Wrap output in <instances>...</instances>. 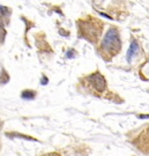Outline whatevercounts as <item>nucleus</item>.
<instances>
[{
    "mask_svg": "<svg viewBox=\"0 0 149 156\" xmlns=\"http://www.w3.org/2000/svg\"><path fill=\"white\" fill-rule=\"evenodd\" d=\"M102 48L103 50L109 53L110 56H116L122 49V39L117 29L111 28L105 34L104 38L102 41Z\"/></svg>",
    "mask_w": 149,
    "mask_h": 156,
    "instance_id": "nucleus-1",
    "label": "nucleus"
},
{
    "mask_svg": "<svg viewBox=\"0 0 149 156\" xmlns=\"http://www.w3.org/2000/svg\"><path fill=\"white\" fill-rule=\"evenodd\" d=\"M81 31L86 38L90 39V42H96L99 35V29L96 27L95 22H82L81 23Z\"/></svg>",
    "mask_w": 149,
    "mask_h": 156,
    "instance_id": "nucleus-2",
    "label": "nucleus"
},
{
    "mask_svg": "<svg viewBox=\"0 0 149 156\" xmlns=\"http://www.w3.org/2000/svg\"><path fill=\"white\" fill-rule=\"evenodd\" d=\"M89 81L91 86L94 87V89L98 93H103L106 88V81H105V78L101 74V73L96 72L94 74H91L89 76Z\"/></svg>",
    "mask_w": 149,
    "mask_h": 156,
    "instance_id": "nucleus-3",
    "label": "nucleus"
},
{
    "mask_svg": "<svg viewBox=\"0 0 149 156\" xmlns=\"http://www.w3.org/2000/svg\"><path fill=\"white\" fill-rule=\"evenodd\" d=\"M139 49H140V48H139L137 41H132L131 46H129V49L127 51V62H131V60H132L133 57L139 52Z\"/></svg>",
    "mask_w": 149,
    "mask_h": 156,
    "instance_id": "nucleus-4",
    "label": "nucleus"
},
{
    "mask_svg": "<svg viewBox=\"0 0 149 156\" xmlns=\"http://www.w3.org/2000/svg\"><path fill=\"white\" fill-rule=\"evenodd\" d=\"M36 96V93L33 90H24L22 93V98L24 100H34Z\"/></svg>",
    "mask_w": 149,
    "mask_h": 156,
    "instance_id": "nucleus-5",
    "label": "nucleus"
},
{
    "mask_svg": "<svg viewBox=\"0 0 149 156\" xmlns=\"http://www.w3.org/2000/svg\"><path fill=\"white\" fill-rule=\"evenodd\" d=\"M8 14H9L8 8H6L4 6H0V15L1 16H5V15H8Z\"/></svg>",
    "mask_w": 149,
    "mask_h": 156,
    "instance_id": "nucleus-6",
    "label": "nucleus"
},
{
    "mask_svg": "<svg viewBox=\"0 0 149 156\" xmlns=\"http://www.w3.org/2000/svg\"><path fill=\"white\" fill-rule=\"evenodd\" d=\"M5 29H4V27L2 26H0V43L1 42H4V38H5Z\"/></svg>",
    "mask_w": 149,
    "mask_h": 156,
    "instance_id": "nucleus-7",
    "label": "nucleus"
},
{
    "mask_svg": "<svg viewBox=\"0 0 149 156\" xmlns=\"http://www.w3.org/2000/svg\"><path fill=\"white\" fill-rule=\"evenodd\" d=\"M42 156H60L58 153H49V154H45V155H42Z\"/></svg>",
    "mask_w": 149,
    "mask_h": 156,
    "instance_id": "nucleus-8",
    "label": "nucleus"
},
{
    "mask_svg": "<svg viewBox=\"0 0 149 156\" xmlns=\"http://www.w3.org/2000/svg\"><path fill=\"white\" fill-rule=\"evenodd\" d=\"M139 118H149V115H147V116H139Z\"/></svg>",
    "mask_w": 149,
    "mask_h": 156,
    "instance_id": "nucleus-9",
    "label": "nucleus"
}]
</instances>
